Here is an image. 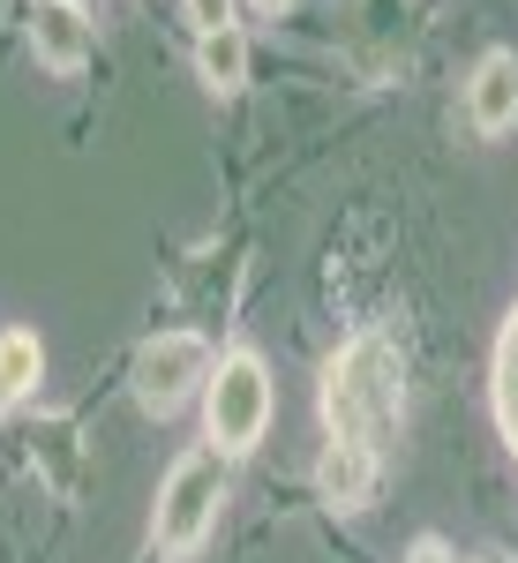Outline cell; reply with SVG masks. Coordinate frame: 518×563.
Masks as SVG:
<instances>
[{
    "label": "cell",
    "mask_w": 518,
    "mask_h": 563,
    "mask_svg": "<svg viewBox=\"0 0 518 563\" xmlns=\"http://www.w3.org/2000/svg\"><path fill=\"white\" fill-rule=\"evenodd\" d=\"M398 413H406V368H398V346L384 331H361L331 353L323 368V429L331 443H361L384 459L398 443Z\"/></svg>",
    "instance_id": "cell-1"
},
{
    "label": "cell",
    "mask_w": 518,
    "mask_h": 563,
    "mask_svg": "<svg viewBox=\"0 0 518 563\" xmlns=\"http://www.w3.org/2000/svg\"><path fill=\"white\" fill-rule=\"evenodd\" d=\"M218 504H225V451H188L173 459L166 488H158V556H196L203 533L218 526Z\"/></svg>",
    "instance_id": "cell-2"
},
{
    "label": "cell",
    "mask_w": 518,
    "mask_h": 563,
    "mask_svg": "<svg viewBox=\"0 0 518 563\" xmlns=\"http://www.w3.org/2000/svg\"><path fill=\"white\" fill-rule=\"evenodd\" d=\"M203 429L211 443L233 459V451H256L263 429H271V376H263L256 353H225L203 384Z\"/></svg>",
    "instance_id": "cell-3"
},
{
    "label": "cell",
    "mask_w": 518,
    "mask_h": 563,
    "mask_svg": "<svg viewBox=\"0 0 518 563\" xmlns=\"http://www.w3.org/2000/svg\"><path fill=\"white\" fill-rule=\"evenodd\" d=\"M211 368L218 361L196 331H158L151 346L135 353V398H143L151 413H173L196 384H211Z\"/></svg>",
    "instance_id": "cell-4"
},
{
    "label": "cell",
    "mask_w": 518,
    "mask_h": 563,
    "mask_svg": "<svg viewBox=\"0 0 518 563\" xmlns=\"http://www.w3.org/2000/svg\"><path fill=\"white\" fill-rule=\"evenodd\" d=\"M31 53H38L53 76H76L90 60V15L76 0H38L31 8Z\"/></svg>",
    "instance_id": "cell-5"
},
{
    "label": "cell",
    "mask_w": 518,
    "mask_h": 563,
    "mask_svg": "<svg viewBox=\"0 0 518 563\" xmlns=\"http://www.w3.org/2000/svg\"><path fill=\"white\" fill-rule=\"evenodd\" d=\"M316 496H323L331 511H368V496H376V451L331 443V451L316 459Z\"/></svg>",
    "instance_id": "cell-6"
},
{
    "label": "cell",
    "mask_w": 518,
    "mask_h": 563,
    "mask_svg": "<svg viewBox=\"0 0 518 563\" xmlns=\"http://www.w3.org/2000/svg\"><path fill=\"white\" fill-rule=\"evenodd\" d=\"M466 113H474L481 135H504L518 121V53H488L466 84Z\"/></svg>",
    "instance_id": "cell-7"
},
{
    "label": "cell",
    "mask_w": 518,
    "mask_h": 563,
    "mask_svg": "<svg viewBox=\"0 0 518 563\" xmlns=\"http://www.w3.org/2000/svg\"><path fill=\"white\" fill-rule=\"evenodd\" d=\"M38 376H45L38 331H0V413H8V406H23V398L38 390Z\"/></svg>",
    "instance_id": "cell-8"
},
{
    "label": "cell",
    "mask_w": 518,
    "mask_h": 563,
    "mask_svg": "<svg viewBox=\"0 0 518 563\" xmlns=\"http://www.w3.org/2000/svg\"><path fill=\"white\" fill-rule=\"evenodd\" d=\"M196 68H203V84H211L218 98H233V90L249 84V38H241V31L196 38Z\"/></svg>",
    "instance_id": "cell-9"
},
{
    "label": "cell",
    "mask_w": 518,
    "mask_h": 563,
    "mask_svg": "<svg viewBox=\"0 0 518 563\" xmlns=\"http://www.w3.org/2000/svg\"><path fill=\"white\" fill-rule=\"evenodd\" d=\"M496 421H504V443L518 451V308L504 316V339H496Z\"/></svg>",
    "instance_id": "cell-10"
},
{
    "label": "cell",
    "mask_w": 518,
    "mask_h": 563,
    "mask_svg": "<svg viewBox=\"0 0 518 563\" xmlns=\"http://www.w3.org/2000/svg\"><path fill=\"white\" fill-rule=\"evenodd\" d=\"M180 8H188L196 38H218V31H233V0H180Z\"/></svg>",
    "instance_id": "cell-11"
},
{
    "label": "cell",
    "mask_w": 518,
    "mask_h": 563,
    "mask_svg": "<svg viewBox=\"0 0 518 563\" xmlns=\"http://www.w3.org/2000/svg\"><path fill=\"white\" fill-rule=\"evenodd\" d=\"M406 563H451V556H443V541H421V549H414Z\"/></svg>",
    "instance_id": "cell-12"
},
{
    "label": "cell",
    "mask_w": 518,
    "mask_h": 563,
    "mask_svg": "<svg viewBox=\"0 0 518 563\" xmlns=\"http://www.w3.org/2000/svg\"><path fill=\"white\" fill-rule=\"evenodd\" d=\"M286 8H294V0H256V15H286Z\"/></svg>",
    "instance_id": "cell-13"
}]
</instances>
